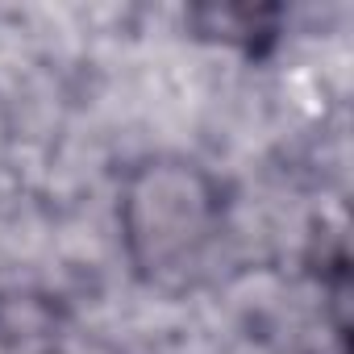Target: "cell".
I'll use <instances>...</instances> for the list:
<instances>
[{
    "instance_id": "obj_2",
    "label": "cell",
    "mask_w": 354,
    "mask_h": 354,
    "mask_svg": "<svg viewBox=\"0 0 354 354\" xmlns=\"http://www.w3.org/2000/svg\"><path fill=\"white\" fill-rule=\"evenodd\" d=\"M192 17H196L205 38H221V42H234V46L254 55L259 42L275 38V17L279 13L275 9H246V5H238V9H196Z\"/></svg>"
},
{
    "instance_id": "obj_1",
    "label": "cell",
    "mask_w": 354,
    "mask_h": 354,
    "mask_svg": "<svg viewBox=\"0 0 354 354\" xmlns=\"http://www.w3.org/2000/svg\"><path fill=\"white\" fill-rule=\"evenodd\" d=\"M121 242L133 271L162 292L196 288L225 234L221 184L188 158H150L125 175Z\"/></svg>"
}]
</instances>
